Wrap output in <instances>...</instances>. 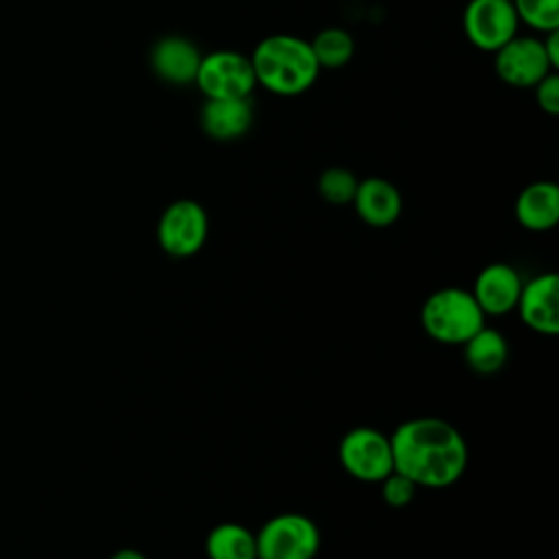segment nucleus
Listing matches in <instances>:
<instances>
[{
	"instance_id": "f257e3e1",
	"label": "nucleus",
	"mask_w": 559,
	"mask_h": 559,
	"mask_svg": "<svg viewBox=\"0 0 559 559\" xmlns=\"http://www.w3.org/2000/svg\"><path fill=\"white\" fill-rule=\"evenodd\" d=\"M389 439L393 472L404 474L417 487L445 489L454 485L467 467V443L445 419H406L389 435Z\"/></svg>"
},
{
	"instance_id": "f03ea898",
	"label": "nucleus",
	"mask_w": 559,
	"mask_h": 559,
	"mask_svg": "<svg viewBox=\"0 0 559 559\" xmlns=\"http://www.w3.org/2000/svg\"><path fill=\"white\" fill-rule=\"evenodd\" d=\"M255 83L275 96H299L319 79V63L310 41L290 33H275L260 39L249 55Z\"/></svg>"
},
{
	"instance_id": "7ed1b4c3",
	"label": "nucleus",
	"mask_w": 559,
	"mask_h": 559,
	"mask_svg": "<svg viewBox=\"0 0 559 559\" xmlns=\"http://www.w3.org/2000/svg\"><path fill=\"white\" fill-rule=\"evenodd\" d=\"M419 319L426 334L443 345H463L485 325V314L472 290L461 286H445L428 295Z\"/></svg>"
},
{
	"instance_id": "20e7f679",
	"label": "nucleus",
	"mask_w": 559,
	"mask_h": 559,
	"mask_svg": "<svg viewBox=\"0 0 559 559\" xmlns=\"http://www.w3.org/2000/svg\"><path fill=\"white\" fill-rule=\"evenodd\" d=\"M319 546V526L301 513H277L255 533L258 559H314Z\"/></svg>"
},
{
	"instance_id": "39448f33",
	"label": "nucleus",
	"mask_w": 559,
	"mask_h": 559,
	"mask_svg": "<svg viewBox=\"0 0 559 559\" xmlns=\"http://www.w3.org/2000/svg\"><path fill=\"white\" fill-rule=\"evenodd\" d=\"M194 85L205 98H251L258 83L247 55L221 48L201 57Z\"/></svg>"
},
{
	"instance_id": "423d86ee",
	"label": "nucleus",
	"mask_w": 559,
	"mask_h": 559,
	"mask_svg": "<svg viewBox=\"0 0 559 559\" xmlns=\"http://www.w3.org/2000/svg\"><path fill=\"white\" fill-rule=\"evenodd\" d=\"M338 461L356 480L380 483L393 472V452L389 435L371 426H356L338 443Z\"/></svg>"
},
{
	"instance_id": "0eeeda50",
	"label": "nucleus",
	"mask_w": 559,
	"mask_h": 559,
	"mask_svg": "<svg viewBox=\"0 0 559 559\" xmlns=\"http://www.w3.org/2000/svg\"><path fill=\"white\" fill-rule=\"evenodd\" d=\"M210 221L199 201L177 199L168 203L157 221V242L170 258H190L207 240Z\"/></svg>"
},
{
	"instance_id": "6e6552de",
	"label": "nucleus",
	"mask_w": 559,
	"mask_h": 559,
	"mask_svg": "<svg viewBox=\"0 0 559 559\" xmlns=\"http://www.w3.org/2000/svg\"><path fill=\"white\" fill-rule=\"evenodd\" d=\"M520 20L511 0H469L463 11V33L472 46L496 52L518 35Z\"/></svg>"
},
{
	"instance_id": "1a4fd4ad",
	"label": "nucleus",
	"mask_w": 559,
	"mask_h": 559,
	"mask_svg": "<svg viewBox=\"0 0 559 559\" xmlns=\"http://www.w3.org/2000/svg\"><path fill=\"white\" fill-rule=\"evenodd\" d=\"M498 79L511 87H535L555 68L550 66L542 37L515 35L493 52Z\"/></svg>"
},
{
	"instance_id": "9d476101",
	"label": "nucleus",
	"mask_w": 559,
	"mask_h": 559,
	"mask_svg": "<svg viewBox=\"0 0 559 559\" xmlns=\"http://www.w3.org/2000/svg\"><path fill=\"white\" fill-rule=\"evenodd\" d=\"M201 57L203 55L192 39L183 35H164L151 46L148 66L164 83L183 87L194 83Z\"/></svg>"
},
{
	"instance_id": "9b49d317",
	"label": "nucleus",
	"mask_w": 559,
	"mask_h": 559,
	"mask_svg": "<svg viewBox=\"0 0 559 559\" xmlns=\"http://www.w3.org/2000/svg\"><path fill=\"white\" fill-rule=\"evenodd\" d=\"M515 310L533 332L555 336L559 332V277L542 273L522 284Z\"/></svg>"
},
{
	"instance_id": "f8f14e48",
	"label": "nucleus",
	"mask_w": 559,
	"mask_h": 559,
	"mask_svg": "<svg viewBox=\"0 0 559 559\" xmlns=\"http://www.w3.org/2000/svg\"><path fill=\"white\" fill-rule=\"evenodd\" d=\"M522 290L520 273L507 262H491L474 280L472 295L487 317H500L515 310Z\"/></svg>"
},
{
	"instance_id": "ddd939ff",
	"label": "nucleus",
	"mask_w": 559,
	"mask_h": 559,
	"mask_svg": "<svg viewBox=\"0 0 559 559\" xmlns=\"http://www.w3.org/2000/svg\"><path fill=\"white\" fill-rule=\"evenodd\" d=\"M201 131L216 142H234L253 124L251 98H205L199 111Z\"/></svg>"
},
{
	"instance_id": "4468645a",
	"label": "nucleus",
	"mask_w": 559,
	"mask_h": 559,
	"mask_svg": "<svg viewBox=\"0 0 559 559\" xmlns=\"http://www.w3.org/2000/svg\"><path fill=\"white\" fill-rule=\"evenodd\" d=\"M352 203L360 221L371 227H389L402 214L400 190L382 177H367L358 181Z\"/></svg>"
},
{
	"instance_id": "2eb2a0df",
	"label": "nucleus",
	"mask_w": 559,
	"mask_h": 559,
	"mask_svg": "<svg viewBox=\"0 0 559 559\" xmlns=\"http://www.w3.org/2000/svg\"><path fill=\"white\" fill-rule=\"evenodd\" d=\"M515 218L528 231H548L559 221V186L533 181L515 199Z\"/></svg>"
},
{
	"instance_id": "dca6fc26",
	"label": "nucleus",
	"mask_w": 559,
	"mask_h": 559,
	"mask_svg": "<svg viewBox=\"0 0 559 559\" xmlns=\"http://www.w3.org/2000/svg\"><path fill=\"white\" fill-rule=\"evenodd\" d=\"M463 356L472 371L480 376H493L507 365L509 345L502 332L483 325L463 343Z\"/></svg>"
},
{
	"instance_id": "f3484780",
	"label": "nucleus",
	"mask_w": 559,
	"mask_h": 559,
	"mask_svg": "<svg viewBox=\"0 0 559 559\" xmlns=\"http://www.w3.org/2000/svg\"><path fill=\"white\" fill-rule=\"evenodd\" d=\"M210 559H255V533L238 522L216 524L205 537Z\"/></svg>"
},
{
	"instance_id": "a211bd4d",
	"label": "nucleus",
	"mask_w": 559,
	"mask_h": 559,
	"mask_svg": "<svg viewBox=\"0 0 559 559\" xmlns=\"http://www.w3.org/2000/svg\"><path fill=\"white\" fill-rule=\"evenodd\" d=\"M310 41V48L314 52V59L319 63V68L323 70H338L345 63L352 61L356 44L354 37L349 35V31L341 28V26H328L321 28Z\"/></svg>"
},
{
	"instance_id": "6ab92c4d",
	"label": "nucleus",
	"mask_w": 559,
	"mask_h": 559,
	"mask_svg": "<svg viewBox=\"0 0 559 559\" xmlns=\"http://www.w3.org/2000/svg\"><path fill=\"white\" fill-rule=\"evenodd\" d=\"M356 188H358L356 175L343 166H330L317 179V190H319L321 199H325L332 205L352 203Z\"/></svg>"
},
{
	"instance_id": "aec40b11",
	"label": "nucleus",
	"mask_w": 559,
	"mask_h": 559,
	"mask_svg": "<svg viewBox=\"0 0 559 559\" xmlns=\"http://www.w3.org/2000/svg\"><path fill=\"white\" fill-rule=\"evenodd\" d=\"M518 20L537 33L559 28V0H511Z\"/></svg>"
},
{
	"instance_id": "412c9836",
	"label": "nucleus",
	"mask_w": 559,
	"mask_h": 559,
	"mask_svg": "<svg viewBox=\"0 0 559 559\" xmlns=\"http://www.w3.org/2000/svg\"><path fill=\"white\" fill-rule=\"evenodd\" d=\"M382 498L389 507H406L417 491V485L400 472H391L382 480Z\"/></svg>"
},
{
	"instance_id": "4be33fe9",
	"label": "nucleus",
	"mask_w": 559,
	"mask_h": 559,
	"mask_svg": "<svg viewBox=\"0 0 559 559\" xmlns=\"http://www.w3.org/2000/svg\"><path fill=\"white\" fill-rule=\"evenodd\" d=\"M533 92H535V103L544 114H548V116L559 114V76L555 70L550 74H546L533 87Z\"/></svg>"
},
{
	"instance_id": "5701e85b",
	"label": "nucleus",
	"mask_w": 559,
	"mask_h": 559,
	"mask_svg": "<svg viewBox=\"0 0 559 559\" xmlns=\"http://www.w3.org/2000/svg\"><path fill=\"white\" fill-rule=\"evenodd\" d=\"M542 44H544V50H546V57H548L550 66L557 70L559 68V28L544 33Z\"/></svg>"
},
{
	"instance_id": "b1692460",
	"label": "nucleus",
	"mask_w": 559,
	"mask_h": 559,
	"mask_svg": "<svg viewBox=\"0 0 559 559\" xmlns=\"http://www.w3.org/2000/svg\"><path fill=\"white\" fill-rule=\"evenodd\" d=\"M109 559H146V557L135 548H120Z\"/></svg>"
},
{
	"instance_id": "393cba45",
	"label": "nucleus",
	"mask_w": 559,
	"mask_h": 559,
	"mask_svg": "<svg viewBox=\"0 0 559 559\" xmlns=\"http://www.w3.org/2000/svg\"><path fill=\"white\" fill-rule=\"evenodd\" d=\"M255 559H258V557H255Z\"/></svg>"
}]
</instances>
